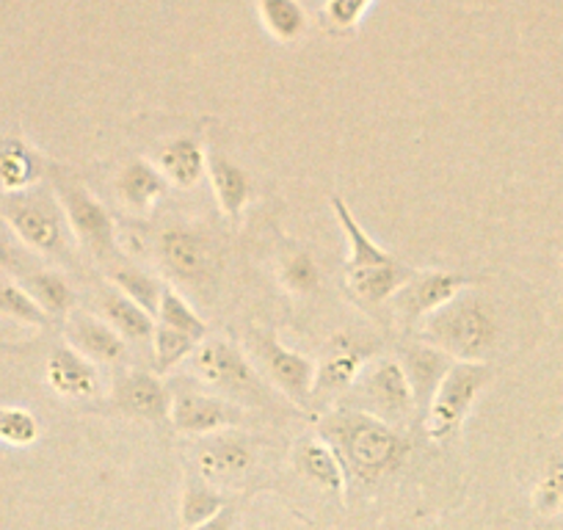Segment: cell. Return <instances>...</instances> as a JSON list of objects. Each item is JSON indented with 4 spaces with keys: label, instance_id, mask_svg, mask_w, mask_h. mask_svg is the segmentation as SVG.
<instances>
[{
    "label": "cell",
    "instance_id": "cell-1",
    "mask_svg": "<svg viewBox=\"0 0 563 530\" xmlns=\"http://www.w3.org/2000/svg\"><path fill=\"white\" fill-rule=\"evenodd\" d=\"M321 434L327 445L338 453L345 473H351L362 484H378L393 475L411 451V442L393 426L365 412H354V409L323 418Z\"/></svg>",
    "mask_w": 563,
    "mask_h": 530
},
{
    "label": "cell",
    "instance_id": "cell-2",
    "mask_svg": "<svg viewBox=\"0 0 563 530\" xmlns=\"http://www.w3.org/2000/svg\"><path fill=\"white\" fill-rule=\"evenodd\" d=\"M334 216H338L340 227L349 241V260H345V285L354 294L356 301L367 307H382L384 301L393 299L400 288L411 279L415 268L395 260L393 254L384 252L360 224H356L354 213L345 208L340 197H332Z\"/></svg>",
    "mask_w": 563,
    "mask_h": 530
},
{
    "label": "cell",
    "instance_id": "cell-3",
    "mask_svg": "<svg viewBox=\"0 0 563 530\" xmlns=\"http://www.w3.org/2000/svg\"><path fill=\"white\" fill-rule=\"evenodd\" d=\"M422 340L456 362H486L500 343L495 310L475 294H459L422 321Z\"/></svg>",
    "mask_w": 563,
    "mask_h": 530
},
{
    "label": "cell",
    "instance_id": "cell-4",
    "mask_svg": "<svg viewBox=\"0 0 563 530\" xmlns=\"http://www.w3.org/2000/svg\"><path fill=\"white\" fill-rule=\"evenodd\" d=\"M0 216L12 227L18 241L47 257H67L69 243L64 232V210L51 188H25L7 194L0 202Z\"/></svg>",
    "mask_w": 563,
    "mask_h": 530
},
{
    "label": "cell",
    "instance_id": "cell-5",
    "mask_svg": "<svg viewBox=\"0 0 563 530\" xmlns=\"http://www.w3.org/2000/svg\"><path fill=\"white\" fill-rule=\"evenodd\" d=\"M492 382V367L486 362H453L448 376L437 387L426 412V434L429 440H448L459 431L475 398Z\"/></svg>",
    "mask_w": 563,
    "mask_h": 530
},
{
    "label": "cell",
    "instance_id": "cell-6",
    "mask_svg": "<svg viewBox=\"0 0 563 530\" xmlns=\"http://www.w3.org/2000/svg\"><path fill=\"white\" fill-rule=\"evenodd\" d=\"M345 398H349V409L371 415V418L384 420V423L406 420L411 412H417L409 378H406L400 362L395 360H382L373 371L356 378L354 387L345 393Z\"/></svg>",
    "mask_w": 563,
    "mask_h": 530
},
{
    "label": "cell",
    "instance_id": "cell-7",
    "mask_svg": "<svg viewBox=\"0 0 563 530\" xmlns=\"http://www.w3.org/2000/svg\"><path fill=\"white\" fill-rule=\"evenodd\" d=\"M53 186H56V199L58 205H62L64 219H67L75 238H78L95 257H111V254L117 252V232H113V221L111 216H108V210L102 208V205L91 197L89 188H86L84 183L75 180L73 175L56 172Z\"/></svg>",
    "mask_w": 563,
    "mask_h": 530
},
{
    "label": "cell",
    "instance_id": "cell-8",
    "mask_svg": "<svg viewBox=\"0 0 563 530\" xmlns=\"http://www.w3.org/2000/svg\"><path fill=\"white\" fill-rule=\"evenodd\" d=\"M158 257L164 272L191 290H208L216 283L219 257L208 235L191 227H169L158 238Z\"/></svg>",
    "mask_w": 563,
    "mask_h": 530
},
{
    "label": "cell",
    "instance_id": "cell-9",
    "mask_svg": "<svg viewBox=\"0 0 563 530\" xmlns=\"http://www.w3.org/2000/svg\"><path fill=\"white\" fill-rule=\"evenodd\" d=\"M252 351L257 356L260 367L265 376L288 395L290 401L305 407L312 401V384H316V365L307 356L296 354L288 345H282L268 329H254L252 332Z\"/></svg>",
    "mask_w": 563,
    "mask_h": 530
},
{
    "label": "cell",
    "instance_id": "cell-10",
    "mask_svg": "<svg viewBox=\"0 0 563 530\" xmlns=\"http://www.w3.org/2000/svg\"><path fill=\"white\" fill-rule=\"evenodd\" d=\"M191 362L197 378L208 384V387L221 389L227 395H235V398L238 395L243 398V395L263 393L257 371L249 365L241 351L232 349L224 340H205L191 354Z\"/></svg>",
    "mask_w": 563,
    "mask_h": 530
},
{
    "label": "cell",
    "instance_id": "cell-11",
    "mask_svg": "<svg viewBox=\"0 0 563 530\" xmlns=\"http://www.w3.org/2000/svg\"><path fill=\"white\" fill-rule=\"evenodd\" d=\"M378 345L373 340L360 338L354 332H343L329 343L327 356L316 371V384H312V401H327L338 398L354 387L365 360H371Z\"/></svg>",
    "mask_w": 563,
    "mask_h": 530
},
{
    "label": "cell",
    "instance_id": "cell-12",
    "mask_svg": "<svg viewBox=\"0 0 563 530\" xmlns=\"http://www.w3.org/2000/svg\"><path fill=\"white\" fill-rule=\"evenodd\" d=\"M470 285V279L464 274H451V272H415L409 283L393 296L395 310L400 312L406 327L429 318L431 312L442 310L448 301L456 299L464 288Z\"/></svg>",
    "mask_w": 563,
    "mask_h": 530
},
{
    "label": "cell",
    "instance_id": "cell-13",
    "mask_svg": "<svg viewBox=\"0 0 563 530\" xmlns=\"http://www.w3.org/2000/svg\"><path fill=\"white\" fill-rule=\"evenodd\" d=\"M172 423L186 434H213V431L230 429V426L241 423V409L232 407L224 398H213V395L194 393V389H180L172 398Z\"/></svg>",
    "mask_w": 563,
    "mask_h": 530
},
{
    "label": "cell",
    "instance_id": "cell-14",
    "mask_svg": "<svg viewBox=\"0 0 563 530\" xmlns=\"http://www.w3.org/2000/svg\"><path fill=\"white\" fill-rule=\"evenodd\" d=\"M453 362L456 360H451L445 351L434 349L429 343H415L400 349V367H404L406 378H409L415 407L420 412H429L431 398H434L437 387H440L442 378L453 367Z\"/></svg>",
    "mask_w": 563,
    "mask_h": 530
},
{
    "label": "cell",
    "instance_id": "cell-15",
    "mask_svg": "<svg viewBox=\"0 0 563 530\" xmlns=\"http://www.w3.org/2000/svg\"><path fill=\"white\" fill-rule=\"evenodd\" d=\"M113 404L130 418L155 420V423L169 418L172 409L164 382L144 371H133L119 378L117 389H113Z\"/></svg>",
    "mask_w": 563,
    "mask_h": 530
},
{
    "label": "cell",
    "instance_id": "cell-16",
    "mask_svg": "<svg viewBox=\"0 0 563 530\" xmlns=\"http://www.w3.org/2000/svg\"><path fill=\"white\" fill-rule=\"evenodd\" d=\"M208 177H210V186H213L216 199H219L221 213L232 221L241 219L246 205L252 202V194H254L252 177L221 153L208 155Z\"/></svg>",
    "mask_w": 563,
    "mask_h": 530
},
{
    "label": "cell",
    "instance_id": "cell-17",
    "mask_svg": "<svg viewBox=\"0 0 563 530\" xmlns=\"http://www.w3.org/2000/svg\"><path fill=\"white\" fill-rule=\"evenodd\" d=\"M47 382L58 395H67V398H95L97 395L95 367L73 345L53 351L47 360Z\"/></svg>",
    "mask_w": 563,
    "mask_h": 530
},
{
    "label": "cell",
    "instance_id": "cell-18",
    "mask_svg": "<svg viewBox=\"0 0 563 530\" xmlns=\"http://www.w3.org/2000/svg\"><path fill=\"white\" fill-rule=\"evenodd\" d=\"M249 467H252V451H249V445L243 440L219 437V440L208 442L199 451V475L210 486L232 484Z\"/></svg>",
    "mask_w": 563,
    "mask_h": 530
},
{
    "label": "cell",
    "instance_id": "cell-19",
    "mask_svg": "<svg viewBox=\"0 0 563 530\" xmlns=\"http://www.w3.org/2000/svg\"><path fill=\"white\" fill-rule=\"evenodd\" d=\"M69 343L86 360L97 362H119L128 351V343L111 323L89 316H80L69 323Z\"/></svg>",
    "mask_w": 563,
    "mask_h": 530
},
{
    "label": "cell",
    "instance_id": "cell-20",
    "mask_svg": "<svg viewBox=\"0 0 563 530\" xmlns=\"http://www.w3.org/2000/svg\"><path fill=\"white\" fill-rule=\"evenodd\" d=\"M158 161L161 175L166 177V183H175L177 188L197 186L208 172V155L194 136L172 139L169 144H164Z\"/></svg>",
    "mask_w": 563,
    "mask_h": 530
},
{
    "label": "cell",
    "instance_id": "cell-21",
    "mask_svg": "<svg viewBox=\"0 0 563 530\" xmlns=\"http://www.w3.org/2000/svg\"><path fill=\"white\" fill-rule=\"evenodd\" d=\"M40 180V158L20 139H0V191L18 194Z\"/></svg>",
    "mask_w": 563,
    "mask_h": 530
},
{
    "label": "cell",
    "instance_id": "cell-22",
    "mask_svg": "<svg viewBox=\"0 0 563 530\" xmlns=\"http://www.w3.org/2000/svg\"><path fill=\"white\" fill-rule=\"evenodd\" d=\"M166 186H169L166 177L155 166H150L147 161H130L117 183L119 197L135 210H147L155 199L164 197Z\"/></svg>",
    "mask_w": 563,
    "mask_h": 530
},
{
    "label": "cell",
    "instance_id": "cell-23",
    "mask_svg": "<svg viewBox=\"0 0 563 530\" xmlns=\"http://www.w3.org/2000/svg\"><path fill=\"white\" fill-rule=\"evenodd\" d=\"M296 464H299L301 475H307L312 484L323 486V489L334 492V495H343L345 492V467L329 445L305 442L296 451Z\"/></svg>",
    "mask_w": 563,
    "mask_h": 530
},
{
    "label": "cell",
    "instance_id": "cell-24",
    "mask_svg": "<svg viewBox=\"0 0 563 530\" xmlns=\"http://www.w3.org/2000/svg\"><path fill=\"white\" fill-rule=\"evenodd\" d=\"M257 14L276 42L290 45L307 34V12L299 0H257Z\"/></svg>",
    "mask_w": 563,
    "mask_h": 530
},
{
    "label": "cell",
    "instance_id": "cell-25",
    "mask_svg": "<svg viewBox=\"0 0 563 530\" xmlns=\"http://www.w3.org/2000/svg\"><path fill=\"white\" fill-rule=\"evenodd\" d=\"M23 290L40 305L47 318H58L73 310L75 294L67 279L56 272H29L23 277Z\"/></svg>",
    "mask_w": 563,
    "mask_h": 530
},
{
    "label": "cell",
    "instance_id": "cell-26",
    "mask_svg": "<svg viewBox=\"0 0 563 530\" xmlns=\"http://www.w3.org/2000/svg\"><path fill=\"white\" fill-rule=\"evenodd\" d=\"M106 318L124 340H150L153 338L155 327H153V316L150 312L141 310L135 301H130L124 294H108L106 301Z\"/></svg>",
    "mask_w": 563,
    "mask_h": 530
},
{
    "label": "cell",
    "instance_id": "cell-27",
    "mask_svg": "<svg viewBox=\"0 0 563 530\" xmlns=\"http://www.w3.org/2000/svg\"><path fill=\"white\" fill-rule=\"evenodd\" d=\"M227 506L224 495L216 492L208 481H191L183 492V503H180V522L186 530H194L197 525L208 522L210 517L221 511Z\"/></svg>",
    "mask_w": 563,
    "mask_h": 530
},
{
    "label": "cell",
    "instance_id": "cell-28",
    "mask_svg": "<svg viewBox=\"0 0 563 530\" xmlns=\"http://www.w3.org/2000/svg\"><path fill=\"white\" fill-rule=\"evenodd\" d=\"M111 279L130 301H135V305L141 307V310L150 312V316H153V312H158L161 294H164V288H161V285L150 277V274L139 272V268H130V265H122V268H117V272L111 274Z\"/></svg>",
    "mask_w": 563,
    "mask_h": 530
},
{
    "label": "cell",
    "instance_id": "cell-29",
    "mask_svg": "<svg viewBox=\"0 0 563 530\" xmlns=\"http://www.w3.org/2000/svg\"><path fill=\"white\" fill-rule=\"evenodd\" d=\"M199 340L191 338L186 332H177V329L169 327H155L153 332V349H155V371L169 373L172 367L180 365L186 356H191L197 351Z\"/></svg>",
    "mask_w": 563,
    "mask_h": 530
},
{
    "label": "cell",
    "instance_id": "cell-30",
    "mask_svg": "<svg viewBox=\"0 0 563 530\" xmlns=\"http://www.w3.org/2000/svg\"><path fill=\"white\" fill-rule=\"evenodd\" d=\"M158 318L164 327L177 329V332H186L197 340H202L205 334H208V327H205L202 318H199L197 312H194V307L172 288H164V294H161Z\"/></svg>",
    "mask_w": 563,
    "mask_h": 530
},
{
    "label": "cell",
    "instance_id": "cell-31",
    "mask_svg": "<svg viewBox=\"0 0 563 530\" xmlns=\"http://www.w3.org/2000/svg\"><path fill=\"white\" fill-rule=\"evenodd\" d=\"M373 0H327L321 7V25L334 36L354 34Z\"/></svg>",
    "mask_w": 563,
    "mask_h": 530
},
{
    "label": "cell",
    "instance_id": "cell-32",
    "mask_svg": "<svg viewBox=\"0 0 563 530\" xmlns=\"http://www.w3.org/2000/svg\"><path fill=\"white\" fill-rule=\"evenodd\" d=\"M282 285L296 296H312L321 285V272H318L316 260L307 252H294L285 263H282L279 272Z\"/></svg>",
    "mask_w": 563,
    "mask_h": 530
},
{
    "label": "cell",
    "instance_id": "cell-33",
    "mask_svg": "<svg viewBox=\"0 0 563 530\" xmlns=\"http://www.w3.org/2000/svg\"><path fill=\"white\" fill-rule=\"evenodd\" d=\"M0 316L14 318L20 323H31V327H47L51 318L40 310L34 299L23 290V285H12L0 279Z\"/></svg>",
    "mask_w": 563,
    "mask_h": 530
},
{
    "label": "cell",
    "instance_id": "cell-34",
    "mask_svg": "<svg viewBox=\"0 0 563 530\" xmlns=\"http://www.w3.org/2000/svg\"><path fill=\"white\" fill-rule=\"evenodd\" d=\"M40 437V423L29 409L0 407V442L14 448L34 445Z\"/></svg>",
    "mask_w": 563,
    "mask_h": 530
},
{
    "label": "cell",
    "instance_id": "cell-35",
    "mask_svg": "<svg viewBox=\"0 0 563 530\" xmlns=\"http://www.w3.org/2000/svg\"><path fill=\"white\" fill-rule=\"evenodd\" d=\"M533 500L539 511H555V508H563V462L552 464L550 475H547L544 484L536 489Z\"/></svg>",
    "mask_w": 563,
    "mask_h": 530
},
{
    "label": "cell",
    "instance_id": "cell-36",
    "mask_svg": "<svg viewBox=\"0 0 563 530\" xmlns=\"http://www.w3.org/2000/svg\"><path fill=\"white\" fill-rule=\"evenodd\" d=\"M23 265L25 257L18 243V235H14L7 221L0 219V272H18Z\"/></svg>",
    "mask_w": 563,
    "mask_h": 530
},
{
    "label": "cell",
    "instance_id": "cell-37",
    "mask_svg": "<svg viewBox=\"0 0 563 530\" xmlns=\"http://www.w3.org/2000/svg\"><path fill=\"white\" fill-rule=\"evenodd\" d=\"M235 519H238L235 506H232V503H227V506L221 508V511L216 514V517H210L208 522L197 525V528H194V530H232V528H235Z\"/></svg>",
    "mask_w": 563,
    "mask_h": 530
},
{
    "label": "cell",
    "instance_id": "cell-38",
    "mask_svg": "<svg viewBox=\"0 0 563 530\" xmlns=\"http://www.w3.org/2000/svg\"><path fill=\"white\" fill-rule=\"evenodd\" d=\"M561 265H563V254H561Z\"/></svg>",
    "mask_w": 563,
    "mask_h": 530
}]
</instances>
